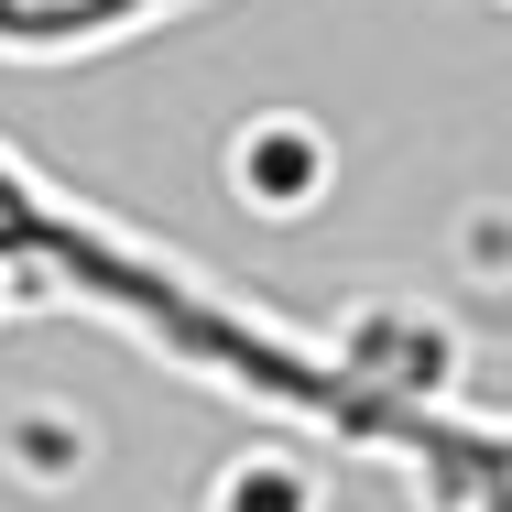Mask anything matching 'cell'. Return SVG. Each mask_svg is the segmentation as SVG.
I'll list each match as a JSON object with an SVG mask.
<instances>
[{
	"mask_svg": "<svg viewBox=\"0 0 512 512\" xmlns=\"http://www.w3.org/2000/svg\"><path fill=\"white\" fill-rule=\"evenodd\" d=\"M0 295L120 327L142 360H164L175 382H197L240 414H273L284 436L316 447H371L382 393L360 382L338 327H295V316L251 306L229 273H207L186 251H164L153 229L109 218L99 197H77L66 175H44L11 131H0Z\"/></svg>",
	"mask_w": 512,
	"mask_h": 512,
	"instance_id": "obj_1",
	"label": "cell"
},
{
	"mask_svg": "<svg viewBox=\"0 0 512 512\" xmlns=\"http://www.w3.org/2000/svg\"><path fill=\"white\" fill-rule=\"evenodd\" d=\"M371 469H393L425 512H512V414L469 404V393L404 404L393 425H382Z\"/></svg>",
	"mask_w": 512,
	"mask_h": 512,
	"instance_id": "obj_2",
	"label": "cell"
},
{
	"mask_svg": "<svg viewBox=\"0 0 512 512\" xmlns=\"http://www.w3.org/2000/svg\"><path fill=\"white\" fill-rule=\"evenodd\" d=\"M218 0H0V66H99V55H131L175 22H197Z\"/></svg>",
	"mask_w": 512,
	"mask_h": 512,
	"instance_id": "obj_3",
	"label": "cell"
},
{
	"mask_svg": "<svg viewBox=\"0 0 512 512\" xmlns=\"http://www.w3.org/2000/svg\"><path fill=\"white\" fill-rule=\"evenodd\" d=\"M11 316H22V306H11V295H0V327H11Z\"/></svg>",
	"mask_w": 512,
	"mask_h": 512,
	"instance_id": "obj_4",
	"label": "cell"
},
{
	"mask_svg": "<svg viewBox=\"0 0 512 512\" xmlns=\"http://www.w3.org/2000/svg\"><path fill=\"white\" fill-rule=\"evenodd\" d=\"M502 11H512V0H502Z\"/></svg>",
	"mask_w": 512,
	"mask_h": 512,
	"instance_id": "obj_5",
	"label": "cell"
}]
</instances>
